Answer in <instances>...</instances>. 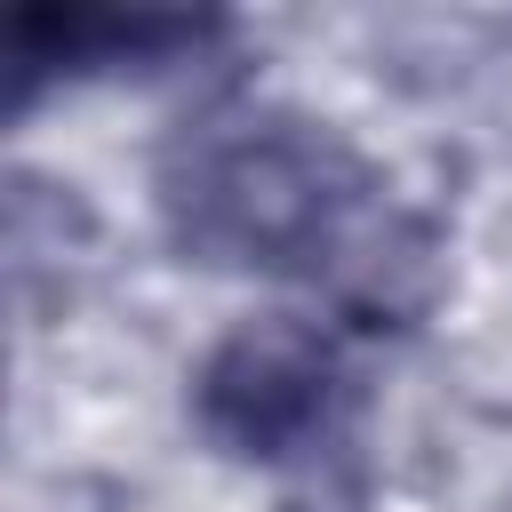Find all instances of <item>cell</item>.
<instances>
[{"label":"cell","mask_w":512,"mask_h":512,"mask_svg":"<svg viewBox=\"0 0 512 512\" xmlns=\"http://www.w3.org/2000/svg\"><path fill=\"white\" fill-rule=\"evenodd\" d=\"M152 208L184 264L320 288L344 328H400L432 296V224L344 128L296 104H200L152 152Z\"/></svg>","instance_id":"obj_1"},{"label":"cell","mask_w":512,"mask_h":512,"mask_svg":"<svg viewBox=\"0 0 512 512\" xmlns=\"http://www.w3.org/2000/svg\"><path fill=\"white\" fill-rule=\"evenodd\" d=\"M360 328L320 312H248L192 368V432L256 472H320L360 440Z\"/></svg>","instance_id":"obj_2"},{"label":"cell","mask_w":512,"mask_h":512,"mask_svg":"<svg viewBox=\"0 0 512 512\" xmlns=\"http://www.w3.org/2000/svg\"><path fill=\"white\" fill-rule=\"evenodd\" d=\"M224 32L216 8H24L8 24V112H32L40 88L200 64Z\"/></svg>","instance_id":"obj_3"},{"label":"cell","mask_w":512,"mask_h":512,"mask_svg":"<svg viewBox=\"0 0 512 512\" xmlns=\"http://www.w3.org/2000/svg\"><path fill=\"white\" fill-rule=\"evenodd\" d=\"M288 512H352V504H288Z\"/></svg>","instance_id":"obj_4"}]
</instances>
